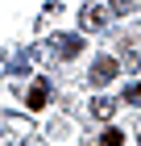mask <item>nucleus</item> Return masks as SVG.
Wrapping results in <instances>:
<instances>
[{
    "instance_id": "obj_6",
    "label": "nucleus",
    "mask_w": 141,
    "mask_h": 146,
    "mask_svg": "<svg viewBox=\"0 0 141 146\" xmlns=\"http://www.w3.org/2000/svg\"><path fill=\"white\" fill-rule=\"evenodd\" d=\"M133 9H137V0H108V13H116V17H129Z\"/></svg>"
},
{
    "instance_id": "obj_3",
    "label": "nucleus",
    "mask_w": 141,
    "mask_h": 146,
    "mask_svg": "<svg viewBox=\"0 0 141 146\" xmlns=\"http://www.w3.org/2000/svg\"><path fill=\"white\" fill-rule=\"evenodd\" d=\"M79 21H83V29H91V34H100V29L108 25V9H91V4H87Z\"/></svg>"
},
{
    "instance_id": "obj_10",
    "label": "nucleus",
    "mask_w": 141,
    "mask_h": 146,
    "mask_svg": "<svg viewBox=\"0 0 141 146\" xmlns=\"http://www.w3.org/2000/svg\"><path fill=\"white\" fill-rule=\"evenodd\" d=\"M0 71H4V58H0Z\"/></svg>"
},
{
    "instance_id": "obj_1",
    "label": "nucleus",
    "mask_w": 141,
    "mask_h": 146,
    "mask_svg": "<svg viewBox=\"0 0 141 146\" xmlns=\"http://www.w3.org/2000/svg\"><path fill=\"white\" fill-rule=\"evenodd\" d=\"M116 71H120V58H112V54H100L96 63H91V84H108V79H116Z\"/></svg>"
},
{
    "instance_id": "obj_2",
    "label": "nucleus",
    "mask_w": 141,
    "mask_h": 146,
    "mask_svg": "<svg viewBox=\"0 0 141 146\" xmlns=\"http://www.w3.org/2000/svg\"><path fill=\"white\" fill-rule=\"evenodd\" d=\"M50 50H54L58 58H75L79 50H83V38H79V34H58L54 42H50Z\"/></svg>"
},
{
    "instance_id": "obj_7",
    "label": "nucleus",
    "mask_w": 141,
    "mask_h": 146,
    "mask_svg": "<svg viewBox=\"0 0 141 146\" xmlns=\"http://www.w3.org/2000/svg\"><path fill=\"white\" fill-rule=\"evenodd\" d=\"M100 146H125V134H120V129H104Z\"/></svg>"
},
{
    "instance_id": "obj_9",
    "label": "nucleus",
    "mask_w": 141,
    "mask_h": 146,
    "mask_svg": "<svg viewBox=\"0 0 141 146\" xmlns=\"http://www.w3.org/2000/svg\"><path fill=\"white\" fill-rule=\"evenodd\" d=\"M125 100H129V104H141V88H137V84H133V88H125Z\"/></svg>"
},
{
    "instance_id": "obj_8",
    "label": "nucleus",
    "mask_w": 141,
    "mask_h": 146,
    "mask_svg": "<svg viewBox=\"0 0 141 146\" xmlns=\"http://www.w3.org/2000/svg\"><path fill=\"white\" fill-rule=\"evenodd\" d=\"M91 113H96L100 121H104V117H108V113H112V100H91Z\"/></svg>"
},
{
    "instance_id": "obj_4",
    "label": "nucleus",
    "mask_w": 141,
    "mask_h": 146,
    "mask_svg": "<svg viewBox=\"0 0 141 146\" xmlns=\"http://www.w3.org/2000/svg\"><path fill=\"white\" fill-rule=\"evenodd\" d=\"M50 104V84L46 79H33V88H29V109L37 113V109H46Z\"/></svg>"
},
{
    "instance_id": "obj_5",
    "label": "nucleus",
    "mask_w": 141,
    "mask_h": 146,
    "mask_svg": "<svg viewBox=\"0 0 141 146\" xmlns=\"http://www.w3.org/2000/svg\"><path fill=\"white\" fill-rule=\"evenodd\" d=\"M29 63H33V50L12 54V58H9V71H12V75H29Z\"/></svg>"
}]
</instances>
